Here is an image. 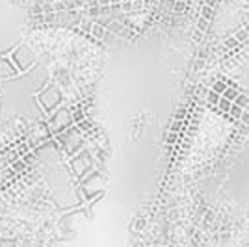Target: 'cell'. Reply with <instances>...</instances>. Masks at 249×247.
I'll list each match as a JSON object with an SVG mask.
<instances>
[{
	"mask_svg": "<svg viewBox=\"0 0 249 247\" xmlns=\"http://www.w3.org/2000/svg\"><path fill=\"white\" fill-rule=\"evenodd\" d=\"M240 88L236 86V84H229V88H227V91L223 93V97L227 99V101H231V103H234L236 99H238V95H240Z\"/></svg>",
	"mask_w": 249,
	"mask_h": 247,
	"instance_id": "cell-1",
	"label": "cell"
},
{
	"mask_svg": "<svg viewBox=\"0 0 249 247\" xmlns=\"http://www.w3.org/2000/svg\"><path fill=\"white\" fill-rule=\"evenodd\" d=\"M227 88H229L227 82H223V80H216V82L212 84V88H210V89H212L214 93H218V95H221V97H223V93L227 91Z\"/></svg>",
	"mask_w": 249,
	"mask_h": 247,
	"instance_id": "cell-2",
	"label": "cell"
},
{
	"mask_svg": "<svg viewBox=\"0 0 249 247\" xmlns=\"http://www.w3.org/2000/svg\"><path fill=\"white\" fill-rule=\"evenodd\" d=\"M234 104H236V106H240L242 110H249V97H248V95H244V93H240L238 99L234 101Z\"/></svg>",
	"mask_w": 249,
	"mask_h": 247,
	"instance_id": "cell-3",
	"label": "cell"
},
{
	"mask_svg": "<svg viewBox=\"0 0 249 247\" xmlns=\"http://www.w3.org/2000/svg\"><path fill=\"white\" fill-rule=\"evenodd\" d=\"M232 104H234V103H231V101H227L225 97H221V101L218 103V106H216V108H218V110H221V112L229 113V112H231V108H232Z\"/></svg>",
	"mask_w": 249,
	"mask_h": 247,
	"instance_id": "cell-4",
	"label": "cell"
},
{
	"mask_svg": "<svg viewBox=\"0 0 249 247\" xmlns=\"http://www.w3.org/2000/svg\"><path fill=\"white\" fill-rule=\"evenodd\" d=\"M244 112H246V110H242L240 106H236V104H232V108H231V112H229V115H231V117H234V119H242V115H244Z\"/></svg>",
	"mask_w": 249,
	"mask_h": 247,
	"instance_id": "cell-5",
	"label": "cell"
},
{
	"mask_svg": "<svg viewBox=\"0 0 249 247\" xmlns=\"http://www.w3.org/2000/svg\"><path fill=\"white\" fill-rule=\"evenodd\" d=\"M207 101H208L210 104H214V106H218V103L221 101V95H218V93H214L212 89H210V91H208Z\"/></svg>",
	"mask_w": 249,
	"mask_h": 247,
	"instance_id": "cell-6",
	"label": "cell"
},
{
	"mask_svg": "<svg viewBox=\"0 0 249 247\" xmlns=\"http://www.w3.org/2000/svg\"><path fill=\"white\" fill-rule=\"evenodd\" d=\"M240 121H242V123H244L249 128V112H248V110L244 112V115H242V119H240Z\"/></svg>",
	"mask_w": 249,
	"mask_h": 247,
	"instance_id": "cell-7",
	"label": "cell"
}]
</instances>
